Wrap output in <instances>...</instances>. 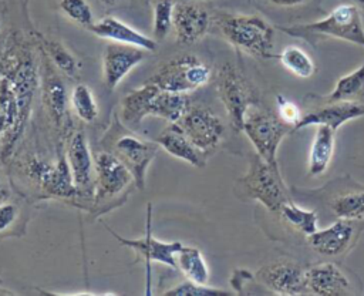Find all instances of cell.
Listing matches in <instances>:
<instances>
[{
  "label": "cell",
  "mask_w": 364,
  "mask_h": 296,
  "mask_svg": "<svg viewBox=\"0 0 364 296\" xmlns=\"http://www.w3.org/2000/svg\"><path fill=\"white\" fill-rule=\"evenodd\" d=\"M186 94L161 90L156 84L145 81L121 100V121L131 130H136L148 115L178 122L189 108Z\"/></svg>",
  "instance_id": "6da1fadb"
},
{
  "label": "cell",
  "mask_w": 364,
  "mask_h": 296,
  "mask_svg": "<svg viewBox=\"0 0 364 296\" xmlns=\"http://www.w3.org/2000/svg\"><path fill=\"white\" fill-rule=\"evenodd\" d=\"M215 23L225 38L236 48L259 58H273L274 31L273 27L256 14L219 13Z\"/></svg>",
  "instance_id": "7a4b0ae2"
},
{
  "label": "cell",
  "mask_w": 364,
  "mask_h": 296,
  "mask_svg": "<svg viewBox=\"0 0 364 296\" xmlns=\"http://www.w3.org/2000/svg\"><path fill=\"white\" fill-rule=\"evenodd\" d=\"M279 28L290 37L301 38L311 44H316V38L326 36L364 47L363 17L355 4H340L333 9L327 17L313 23L294 24L290 27L280 26Z\"/></svg>",
  "instance_id": "3957f363"
},
{
  "label": "cell",
  "mask_w": 364,
  "mask_h": 296,
  "mask_svg": "<svg viewBox=\"0 0 364 296\" xmlns=\"http://www.w3.org/2000/svg\"><path fill=\"white\" fill-rule=\"evenodd\" d=\"M237 186L246 198L260 202L274 213L290 201L279 165L266 162L257 154L252 158L247 172L237 179Z\"/></svg>",
  "instance_id": "277c9868"
},
{
  "label": "cell",
  "mask_w": 364,
  "mask_h": 296,
  "mask_svg": "<svg viewBox=\"0 0 364 296\" xmlns=\"http://www.w3.org/2000/svg\"><path fill=\"white\" fill-rule=\"evenodd\" d=\"M212 75V68L193 54H181L162 63L156 73L146 81L161 90L186 94L205 85Z\"/></svg>",
  "instance_id": "5b68a950"
},
{
  "label": "cell",
  "mask_w": 364,
  "mask_h": 296,
  "mask_svg": "<svg viewBox=\"0 0 364 296\" xmlns=\"http://www.w3.org/2000/svg\"><path fill=\"white\" fill-rule=\"evenodd\" d=\"M242 131L253 144L260 158L266 162L277 164V148L286 134L291 131V127L283 122L279 115L273 114L270 110H263L255 104L246 114Z\"/></svg>",
  "instance_id": "8992f818"
},
{
  "label": "cell",
  "mask_w": 364,
  "mask_h": 296,
  "mask_svg": "<svg viewBox=\"0 0 364 296\" xmlns=\"http://www.w3.org/2000/svg\"><path fill=\"white\" fill-rule=\"evenodd\" d=\"M216 91L225 105L229 121L235 131L243 130V122L249 108L257 100L239 68L232 63H225L216 74Z\"/></svg>",
  "instance_id": "52a82bcc"
},
{
  "label": "cell",
  "mask_w": 364,
  "mask_h": 296,
  "mask_svg": "<svg viewBox=\"0 0 364 296\" xmlns=\"http://www.w3.org/2000/svg\"><path fill=\"white\" fill-rule=\"evenodd\" d=\"M176 124L189 141L206 155L218 148L225 134L222 120L212 110L202 105H189Z\"/></svg>",
  "instance_id": "ba28073f"
},
{
  "label": "cell",
  "mask_w": 364,
  "mask_h": 296,
  "mask_svg": "<svg viewBox=\"0 0 364 296\" xmlns=\"http://www.w3.org/2000/svg\"><path fill=\"white\" fill-rule=\"evenodd\" d=\"M95 195L94 205L105 204L121 195L132 182V174L111 151L95 154Z\"/></svg>",
  "instance_id": "9c48e42d"
},
{
  "label": "cell",
  "mask_w": 364,
  "mask_h": 296,
  "mask_svg": "<svg viewBox=\"0 0 364 296\" xmlns=\"http://www.w3.org/2000/svg\"><path fill=\"white\" fill-rule=\"evenodd\" d=\"M27 174L38 182L43 191L50 196L64 199L77 198V188L67 155H60L55 164L33 158L27 164Z\"/></svg>",
  "instance_id": "30bf717a"
},
{
  "label": "cell",
  "mask_w": 364,
  "mask_h": 296,
  "mask_svg": "<svg viewBox=\"0 0 364 296\" xmlns=\"http://www.w3.org/2000/svg\"><path fill=\"white\" fill-rule=\"evenodd\" d=\"M65 155L74 176L77 198L82 201H94L95 162L82 131H77L70 137Z\"/></svg>",
  "instance_id": "8fae6325"
},
{
  "label": "cell",
  "mask_w": 364,
  "mask_h": 296,
  "mask_svg": "<svg viewBox=\"0 0 364 296\" xmlns=\"http://www.w3.org/2000/svg\"><path fill=\"white\" fill-rule=\"evenodd\" d=\"M158 148L159 145L156 142L142 141L132 134H124L117 137L111 152L118 157L131 171L136 188L144 189L146 169L156 157Z\"/></svg>",
  "instance_id": "7c38bea8"
},
{
  "label": "cell",
  "mask_w": 364,
  "mask_h": 296,
  "mask_svg": "<svg viewBox=\"0 0 364 296\" xmlns=\"http://www.w3.org/2000/svg\"><path fill=\"white\" fill-rule=\"evenodd\" d=\"M27 118L23 115L17 94L10 78L4 74L0 80V139L1 158L13 151L16 141L24 131Z\"/></svg>",
  "instance_id": "4fadbf2b"
},
{
  "label": "cell",
  "mask_w": 364,
  "mask_h": 296,
  "mask_svg": "<svg viewBox=\"0 0 364 296\" xmlns=\"http://www.w3.org/2000/svg\"><path fill=\"white\" fill-rule=\"evenodd\" d=\"M318 107L311 108L301 114L300 121L293 131L310 127V125H327L333 131L346 124L350 120H355L364 115V102L358 101H327L318 98Z\"/></svg>",
  "instance_id": "5bb4252c"
},
{
  "label": "cell",
  "mask_w": 364,
  "mask_h": 296,
  "mask_svg": "<svg viewBox=\"0 0 364 296\" xmlns=\"http://www.w3.org/2000/svg\"><path fill=\"white\" fill-rule=\"evenodd\" d=\"M144 58V48L122 43L108 44L102 54V77L105 87L108 90H114Z\"/></svg>",
  "instance_id": "9a60e30c"
},
{
  "label": "cell",
  "mask_w": 364,
  "mask_h": 296,
  "mask_svg": "<svg viewBox=\"0 0 364 296\" xmlns=\"http://www.w3.org/2000/svg\"><path fill=\"white\" fill-rule=\"evenodd\" d=\"M358 225L351 219H338L326 229H317L307 236L309 246L324 256H338L347 252L355 238Z\"/></svg>",
  "instance_id": "2e32d148"
},
{
  "label": "cell",
  "mask_w": 364,
  "mask_h": 296,
  "mask_svg": "<svg viewBox=\"0 0 364 296\" xmlns=\"http://www.w3.org/2000/svg\"><path fill=\"white\" fill-rule=\"evenodd\" d=\"M151 208H148V223H146V235L145 238L141 239H127L119 236L118 233H115L111 228L107 229L108 232H111V235L119 240V243L131 248L132 250H135V253H138L141 258H144V260L146 262L148 266V273H149V265L151 262H159L162 265H166L169 268H176V253L179 252V249L183 246L179 240L175 242H162L156 238H154L151 235Z\"/></svg>",
  "instance_id": "e0dca14e"
},
{
  "label": "cell",
  "mask_w": 364,
  "mask_h": 296,
  "mask_svg": "<svg viewBox=\"0 0 364 296\" xmlns=\"http://www.w3.org/2000/svg\"><path fill=\"white\" fill-rule=\"evenodd\" d=\"M256 278L279 295H300L306 292L304 270L294 262H274L263 266Z\"/></svg>",
  "instance_id": "ac0fdd59"
},
{
  "label": "cell",
  "mask_w": 364,
  "mask_h": 296,
  "mask_svg": "<svg viewBox=\"0 0 364 296\" xmlns=\"http://www.w3.org/2000/svg\"><path fill=\"white\" fill-rule=\"evenodd\" d=\"M210 27L209 11L196 3L173 4V28L181 44L200 40Z\"/></svg>",
  "instance_id": "d6986e66"
},
{
  "label": "cell",
  "mask_w": 364,
  "mask_h": 296,
  "mask_svg": "<svg viewBox=\"0 0 364 296\" xmlns=\"http://www.w3.org/2000/svg\"><path fill=\"white\" fill-rule=\"evenodd\" d=\"M306 292L320 296H341L350 292V280L334 263H321L304 270Z\"/></svg>",
  "instance_id": "ffe728a7"
},
{
  "label": "cell",
  "mask_w": 364,
  "mask_h": 296,
  "mask_svg": "<svg viewBox=\"0 0 364 296\" xmlns=\"http://www.w3.org/2000/svg\"><path fill=\"white\" fill-rule=\"evenodd\" d=\"M88 30L100 38H107L115 43L135 46V47L144 48L145 51H155L158 46L155 38H149L144 36L142 33L136 31L135 28L129 27L128 24L111 16H107L100 21L94 23Z\"/></svg>",
  "instance_id": "44dd1931"
},
{
  "label": "cell",
  "mask_w": 364,
  "mask_h": 296,
  "mask_svg": "<svg viewBox=\"0 0 364 296\" xmlns=\"http://www.w3.org/2000/svg\"><path fill=\"white\" fill-rule=\"evenodd\" d=\"M155 142L172 157L186 161L193 166L202 168L206 164V154L199 151L189 141V138L185 135V132L181 130V127L176 122H173L171 127L164 130L155 138Z\"/></svg>",
  "instance_id": "7402d4cb"
},
{
  "label": "cell",
  "mask_w": 364,
  "mask_h": 296,
  "mask_svg": "<svg viewBox=\"0 0 364 296\" xmlns=\"http://www.w3.org/2000/svg\"><path fill=\"white\" fill-rule=\"evenodd\" d=\"M328 208L338 219L360 221L364 218V186L353 185L337 189L330 196Z\"/></svg>",
  "instance_id": "603a6c76"
},
{
  "label": "cell",
  "mask_w": 364,
  "mask_h": 296,
  "mask_svg": "<svg viewBox=\"0 0 364 296\" xmlns=\"http://www.w3.org/2000/svg\"><path fill=\"white\" fill-rule=\"evenodd\" d=\"M43 101L53 122L58 128H64L68 118L67 112V92L63 81L51 71H46L43 75Z\"/></svg>",
  "instance_id": "cb8c5ba5"
},
{
  "label": "cell",
  "mask_w": 364,
  "mask_h": 296,
  "mask_svg": "<svg viewBox=\"0 0 364 296\" xmlns=\"http://www.w3.org/2000/svg\"><path fill=\"white\" fill-rule=\"evenodd\" d=\"M334 132L327 125H318L310 147L309 174L318 176L328 168L334 152Z\"/></svg>",
  "instance_id": "d4e9b609"
},
{
  "label": "cell",
  "mask_w": 364,
  "mask_h": 296,
  "mask_svg": "<svg viewBox=\"0 0 364 296\" xmlns=\"http://www.w3.org/2000/svg\"><path fill=\"white\" fill-rule=\"evenodd\" d=\"M176 265L188 280L199 285H208L209 268L199 249L192 246H182L176 253Z\"/></svg>",
  "instance_id": "484cf974"
},
{
  "label": "cell",
  "mask_w": 364,
  "mask_h": 296,
  "mask_svg": "<svg viewBox=\"0 0 364 296\" xmlns=\"http://www.w3.org/2000/svg\"><path fill=\"white\" fill-rule=\"evenodd\" d=\"M324 100L364 102V63L353 73L340 77L334 90Z\"/></svg>",
  "instance_id": "4316f807"
},
{
  "label": "cell",
  "mask_w": 364,
  "mask_h": 296,
  "mask_svg": "<svg viewBox=\"0 0 364 296\" xmlns=\"http://www.w3.org/2000/svg\"><path fill=\"white\" fill-rule=\"evenodd\" d=\"M287 225L293 229L304 233L306 236L314 233L318 229V216L316 211L303 209L291 201L286 202L277 212Z\"/></svg>",
  "instance_id": "83f0119b"
},
{
  "label": "cell",
  "mask_w": 364,
  "mask_h": 296,
  "mask_svg": "<svg viewBox=\"0 0 364 296\" xmlns=\"http://www.w3.org/2000/svg\"><path fill=\"white\" fill-rule=\"evenodd\" d=\"M283 67H286L291 74L300 78H309L314 74L316 65L311 57L297 46H289L282 50L277 56Z\"/></svg>",
  "instance_id": "f1b7e54d"
},
{
  "label": "cell",
  "mask_w": 364,
  "mask_h": 296,
  "mask_svg": "<svg viewBox=\"0 0 364 296\" xmlns=\"http://www.w3.org/2000/svg\"><path fill=\"white\" fill-rule=\"evenodd\" d=\"M37 36L41 40V44H43V48H44L47 57L55 64V67L70 77L77 75V73L80 71L77 58L61 43H58L55 40L46 38V37H43V34H37Z\"/></svg>",
  "instance_id": "f546056e"
},
{
  "label": "cell",
  "mask_w": 364,
  "mask_h": 296,
  "mask_svg": "<svg viewBox=\"0 0 364 296\" xmlns=\"http://www.w3.org/2000/svg\"><path fill=\"white\" fill-rule=\"evenodd\" d=\"M71 105L77 117L85 122H91L98 117V107L88 85L80 83L71 91Z\"/></svg>",
  "instance_id": "4dcf8cb0"
},
{
  "label": "cell",
  "mask_w": 364,
  "mask_h": 296,
  "mask_svg": "<svg viewBox=\"0 0 364 296\" xmlns=\"http://www.w3.org/2000/svg\"><path fill=\"white\" fill-rule=\"evenodd\" d=\"M154 37L164 40L173 27V3L172 0H158L154 9Z\"/></svg>",
  "instance_id": "1f68e13d"
},
{
  "label": "cell",
  "mask_w": 364,
  "mask_h": 296,
  "mask_svg": "<svg viewBox=\"0 0 364 296\" xmlns=\"http://www.w3.org/2000/svg\"><path fill=\"white\" fill-rule=\"evenodd\" d=\"M60 7L63 13L73 21L90 28L94 24L92 10L87 0H61Z\"/></svg>",
  "instance_id": "d6a6232c"
},
{
  "label": "cell",
  "mask_w": 364,
  "mask_h": 296,
  "mask_svg": "<svg viewBox=\"0 0 364 296\" xmlns=\"http://www.w3.org/2000/svg\"><path fill=\"white\" fill-rule=\"evenodd\" d=\"M166 296H209V295H230L226 290L215 289L208 285H199L192 280H185L169 290H165Z\"/></svg>",
  "instance_id": "836d02e7"
},
{
  "label": "cell",
  "mask_w": 364,
  "mask_h": 296,
  "mask_svg": "<svg viewBox=\"0 0 364 296\" xmlns=\"http://www.w3.org/2000/svg\"><path fill=\"white\" fill-rule=\"evenodd\" d=\"M276 100H277V115H279V118L283 122H286L287 125H290L291 131H293V128L297 125V122L301 118V112H300L299 107L294 102L286 100L283 95H277Z\"/></svg>",
  "instance_id": "e575fe53"
},
{
  "label": "cell",
  "mask_w": 364,
  "mask_h": 296,
  "mask_svg": "<svg viewBox=\"0 0 364 296\" xmlns=\"http://www.w3.org/2000/svg\"><path fill=\"white\" fill-rule=\"evenodd\" d=\"M18 218V208L11 202H1L0 204V233L7 231L13 226V223Z\"/></svg>",
  "instance_id": "d590c367"
},
{
  "label": "cell",
  "mask_w": 364,
  "mask_h": 296,
  "mask_svg": "<svg viewBox=\"0 0 364 296\" xmlns=\"http://www.w3.org/2000/svg\"><path fill=\"white\" fill-rule=\"evenodd\" d=\"M266 1L277 4V6H294V4L303 3L304 0H266Z\"/></svg>",
  "instance_id": "8d00e7d4"
},
{
  "label": "cell",
  "mask_w": 364,
  "mask_h": 296,
  "mask_svg": "<svg viewBox=\"0 0 364 296\" xmlns=\"http://www.w3.org/2000/svg\"><path fill=\"white\" fill-rule=\"evenodd\" d=\"M7 199H9V192H7V189L4 188V185L0 182V204L4 202V201H7Z\"/></svg>",
  "instance_id": "74e56055"
},
{
  "label": "cell",
  "mask_w": 364,
  "mask_h": 296,
  "mask_svg": "<svg viewBox=\"0 0 364 296\" xmlns=\"http://www.w3.org/2000/svg\"><path fill=\"white\" fill-rule=\"evenodd\" d=\"M118 1L119 0H101V3L105 4V6H115Z\"/></svg>",
  "instance_id": "f35d334b"
},
{
  "label": "cell",
  "mask_w": 364,
  "mask_h": 296,
  "mask_svg": "<svg viewBox=\"0 0 364 296\" xmlns=\"http://www.w3.org/2000/svg\"><path fill=\"white\" fill-rule=\"evenodd\" d=\"M354 1H357V7L360 9V11H361V14L364 16V0H354Z\"/></svg>",
  "instance_id": "ab89813d"
},
{
  "label": "cell",
  "mask_w": 364,
  "mask_h": 296,
  "mask_svg": "<svg viewBox=\"0 0 364 296\" xmlns=\"http://www.w3.org/2000/svg\"><path fill=\"white\" fill-rule=\"evenodd\" d=\"M0 283H1V278H0Z\"/></svg>",
  "instance_id": "60d3db41"
}]
</instances>
